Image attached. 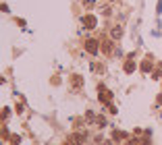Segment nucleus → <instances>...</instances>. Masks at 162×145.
<instances>
[{
    "label": "nucleus",
    "mask_w": 162,
    "mask_h": 145,
    "mask_svg": "<svg viewBox=\"0 0 162 145\" xmlns=\"http://www.w3.org/2000/svg\"><path fill=\"white\" fill-rule=\"evenodd\" d=\"M69 143L71 145H83L85 143V135L83 133H73L71 137H69Z\"/></svg>",
    "instance_id": "obj_5"
},
{
    "label": "nucleus",
    "mask_w": 162,
    "mask_h": 145,
    "mask_svg": "<svg viewBox=\"0 0 162 145\" xmlns=\"http://www.w3.org/2000/svg\"><path fill=\"white\" fill-rule=\"evenodd\" d=\"M110 37H112V39H121V37H123V27H119V25H117V27H112Z\"/></svg>",
    "instance_id": "obj_8"
},
{
    "label": "nucleus",
    "mask_w": 162,
    "mask_h": 145,
    "mask_svg": "<svg viewBox=\"0 0 162 145\" xmlns=\"http://www.w3.org/2000/svg\"><path fill=\"white\" fill-rule=\"evenodd\" d=\"M102 13H104V15H106V17H108V15H110V13H112V8H110V6H108V4H106V6H104V8H102Z\"/></svg>",
    "instance_id": "obj_13"
},
{
    "label": "nucleus",
    "mask_w": 162,
    "mask_h": 145,
    "mask_svg": "<svg viewBox=\"0 0 162 145\" xmlns=\"http://www.w3.org/2000/svg\"><path fill=\"white\" fill-rule=\"evenodd\" d=\"M96 122H98L100 127H104V125H106V118H104V116H98V118H96Z\"/></svg>",
    "instance_id": "obj_12"
},
{
    "label": "nucleus",
    "mask_w": 162,
    "mask_h": 145,
    "mask_svg": "<svg viewBox=\"0 0 162 145\" xmlns=\"http://www.w3.org/2000/svg\"><path fill=\"white\" fill-rule=\"evenodd\" d=\"M83 48H85L89 54H98V50H100V42H96V39H85V42H83Z\"/></svg>",
    "instance_id": "obj_2"
},
{
    "label": "nucleus",
    "mask_w": 162,
    "mask_h": 145,
    "mask_svg": "<svg viewBox=\"0 0 162 145\" xmlns=\"http://www.w3.org/2000/svg\"><path fill=\"white\" fill-rule=\"evenodd\" d=\"M100 50H102V54H106V56H112L114 54V39L110 37H100Z\"/></svg>",
    "instance_id": "obj_1"
},
{
    "label": "nucleus",
    "mask_w": 162,
    "mask_h": 145,
    "mask_svg": "<svg viewBox=\"0 0 162 145\" xmlns=\"http://www.w3.org/2000/svg\"><path fill=\"white\" fill-rule=\"evenodd\" d=\"M83 25H85V29H94L96 25H98V19L94 17V15H83Z\"/></svg>",
    "instance_id": "obj_4"
},
{
    "label": "nucleus",
    "mask_w": 162,
    "mask_h": 145,
    "mask_svg": "<svg viewBox=\"0 0 162 145\" xmlns=\"http://www.w3.org/2000/svg\"><path fill=\"white\" fill-rule=\"evenodd\" d=\"M133 70H135V62L133 60H127L125 62V72H133Z\"/></svg>",
    "instance_id": "obj_9"
},
{
    "label": "nucleus",
    "mask_w": 162,
    "mask_h": 145,
    "mask_svg": "<svg viewBox=\"0 0 162 145\" xmlns=\"http://www.w3.org/2000/svg\"><path fill=\"white\" fill-rule=\"evenodd\" d=\"M152 64H154V60H152V56H148V58L141 62V70H144V72H150V70H152Z\"/></svg>",
    "instance_id": "obj_7"
},
{
    "label": "nucleus",
    "mask_w": 162,
    "mask_h": 145,
    "mask_svg": "<svg viewBox=\"0 0 162 145\" xmlns=\"http://www.w3.org/2000/svg\"><path fill=\"white\" fill-rule=\"evenodd\" d=\"M91 68H94L96 72H102V70H104V66H102L100 62H94V64H91Z\"/></svg>",
    "instance_id": "obj_11"
},
{
    "label": "nucleus",
    "mask_w": 162,
    "mask_h": 145,
    "mask_svg": "<svg viewBox=\"0 0 162 145\" xmlns=\"http://www.w3.org/2000/svg\"><path fill=\"white\" fill-rule=\"evenodd\" d=\"M69 83H71V87H73L75 91H79V89L83 87V77H81V75H71V77H69Z\"/></svg>",
    "instance_id": "obj_3"
},
{
    "label": "nucleus",
    "mask_w": 162,
    "mask_h": 145,
    "mask_svg": "<svg viewBox=\"0 0 162 145\" xmlns=\"http://www.w3.org/2000/svg\"><path fill=\"white\" fill-rule=\"evenodd\" d=\"M100 145H112V143H110V141H102Z\"/></svg>",
    "instance_id": "obj_14"
},
{
    "label": "nucleus",
    "mask_w": 162,
    "mask_h": 145,
    "mask_svg": "<svg viewBox=\"0 0 162 145\" xmlns=\"http://www.w3.org/2000/svg\"><path fill=\"white\" fill-rule=\"evenodd\" d=\"M108 2H114V0H108Z\"/></svg>",
    "instance_id": "obj_15"
},
{
    "label": "nucleus",
    "mask_w": 162,
    "mask_h": 145,
    "mask_svg": "<svg viewBox=\"0 0 162 145\" xmlns=\"http://www.w3.org/2000/svg\"><path fill=\"white\" fill-rule=\"evenodd\" d=\"M8 139H11V145H19V141H21V137H19V135H11Z\"/></svg>",
    "instance_id": "obj_10"
},
{
    "label": "nucleus",
    "mask_w": 162,
    "mask_h": 145,
    "mask_svg": "<svg viewBox=\"0 0 162 145\" xmlns=\"http://www.w3.org/2000/svg\"><path fill=\"white\" fill-rule=\"evenodd\" d=\"M110 100H112L110 91H106L104 87H100V102H102V104H110Z\"/></svg>",
    "instance_id": "obj_6"
}]
</instances>
